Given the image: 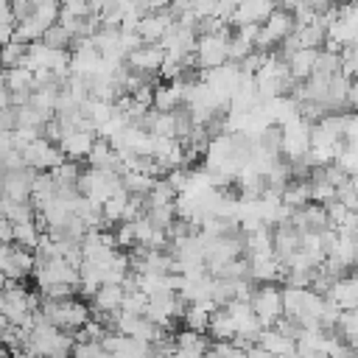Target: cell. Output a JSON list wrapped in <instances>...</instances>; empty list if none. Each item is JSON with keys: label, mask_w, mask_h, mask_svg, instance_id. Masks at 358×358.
Here are the masks:
<instances>
[{"label": "cell", "mask_w": 358, "mask_h": 358, "mask_svg": "<svg viewBox=\"0 0 358 358\" xmlns=\"http://www.w3.org/2000/svg\"><path fill=\"white\" fill-rule=\"evenodd\" d=\"M145 305H148V294H143V291H126L120 299V310L131 313V316H143Z\"/></svg>", "instance_id": "obj_28"}, {"label": "cell", "mask_w": 358, "mask_h": 358, "mask_svg": "<svg viewBox=\"0 0 358 358\" xmlns=\"http://www.w3.org/2000/svg\"><path fill=\"white\" fill-rule=\"evenodd\" d=\"M185 98V84L179 78L173 81H157L154 84V101H151V109L154 112H173Z\"/></svg>", "instance_id": "obj_11"}, {"label": "cell", "mask_w": 358, "mask_h": 358, "mask_svg": "<svg viewBox=\"0 0 358 358\" xmlns=\"http://www.w3.org/2000/svg\"><path fill=\"white\" fill-rule=\"evenodd\" d=\"M0 358H11V352H8V347H3V344H0Z\"/></svg>", "instance_id": "obj_35"}, {"label": "cell", "mask_w": 358, "mask_h": 358, "mask_svg": "<svg viewBox=\"0 0 358 358\" xmlns=\"http://www.w3.org/2000/svg\"><path fill=\"white\" fill-rule=\"evenodd\" d=\"M324 299H330L338 310H355V305H358V282H355V277H352V274L338 277V280L327 288Z\"/></svg>", "instance_id": "obj_10"}, {"label": "cell", "mask_w": 358, "mask_h": 358, "mask_svg": "<svg viewBox=\"0 0 358 358\" xmlns=\"http://www.w3.org/2000/svg\"><path fill=\"white\" fill-rule=\"evenodd\" d=\"M333 162H336L347 176H355V171H358V148H355V145H347V143H338Z\"/></svg>", "instance_id": "obj_25"}, {"label": "cell", "mask_w": 358, "mask_h": 358, "mask_svg": "<svg viewBox=\"0 0 358 358\" xmlns=\"http://www.w3.org/2000/svg\"><path fill=\"white\" fill-rule=\"evenodd\" d=\"M20 154H22V165H28L34 171H53L59 162H64L62 148L56 143L45 140V137H36V140L25 143L20 148Z\"/></svg>", "instance_id": "obj_3"}, {"label": "cell", "mask_w": 358, "mask_h": 358, "mask_svg": "<svg viewBox=\"0 0 358 358\" xmlns=\"http://www.w3.org/2000/svg\"><path fill=\"white\" fill-rule=\"evenodd\" d=\"M90 168H103V171H117V151L103 140V137H95L90 154L84 157Z\"/></svg>", "instance_id": "obj_14"}, {"label": "cell", "mask_w": 358, "mask_h": 358, "mask_svg": "<svg viewBox=\"0 0 358 358\" xmlns=\"http://www.w3.org/2000/svg\"><path fill=\"white\" fill-rule=\"evenodd\" d=\"M112 238H115V246H123V249H129V246L134 243V232H131V224H129V221H117V227H115Z\"/></svg>", "instance_id": "obj_30"}, {"label": "cell", "mask_w": 358, "mask_h": 358, "mask_svg": "<svg viewBox=\"0 0 358 358\" xmlns=\"http://www.w3.org/2000/svg\"><path fill=\"white\" fill-rule=\"evenodd\" d=\"M255 344H257V347H263L266 352H274V355H282V358H291V355L296 352L294 338H288V336L277 333L274 327H260V333H257V341H255Z\"/></svg>", "instance_id": "obj_12"}, {"label": "cell", "mask_w": 358, "mask_h": 358, "mask_svg": "<svg viewBox=\"0 0 358 358\" xmlns=\"http://www.w3.org/2000/svg\"><path fill=\"white\" fill-rule=\"evenodd\" d=\"M291 34H294V39H296V48H313V50H319V48L324 45V25H322V22L296 25Z\"/></svg>", "instance_id": "obj_17"}, {"label": "cell", "mask_w": 358, "mask_h": 358, "mask_svg": "<svg viewBox=\"0 0 358 358\" xmlns=\"http://www.w3.org/2000/svg\"><path fill=\"white\" fill-rule=\"evenodd\" d=\"M145 199H148V201H154V204H173L176 190L165 182V176H157V179H154V185H151V190L145 193Z\"/></svg>", "instance_id": "obj_26"}, {"label": "cell", "mask_w": 358, "mask_h": 358, "mask_svg": "<svg viewBox=\"0 0 358 358\" xmlns=\"http://www.w3.org/2000/svg\"><path fill=\"white\" fill-rule=\"evenodd\" d=\"M25 48H28V42H20V39H8V42H3L0 45V70H8V67H17L20 62H22V56H25Z\"/></svg>", "instance_id": "obj_21"}, {"label": "cell", "mask_w": 358, "mask_h": 358, "mask_svg": "<svg viewBox=\"0 0 358 358\" xmlns=\"http://www.w3.org/2000/svg\"><path fill=\"white\" fill-rule=\"evenodd\" d=\"M36 171L22 165V168H14V171H3V187H0V196L11 199V201H28L31 199V182H34Z\"/></svg>", "instance_id": "obj_6"}, {"label": "cell", "mask_w": 358, "mask_h": 358, "mask_svg": "<svg viewBox=\"0 0 358 358\" xmlns=\"http://www.w3.org/2000/svg\"><path fill=\"white\" fill-rule=\"evenodd\" d=\"M249 308L260 322V327H271L282 316V299H280L277 282H257L249 296Z\"/></svg>", "instance_id": "obj_2"}, {"label": "cell", "mask_w": 358, "mask_h": 358, "mask_svg": "<svg viewBox=\"0 0 358 358\" xmlns=\"http://www.w3.org/2000/svg\"><path fill=\"white\" fill-rule=\"evenodd\" d=\"M151 185H154V176H148V173H143V171H126V173H120V187H123L126 193L145 196V193L151 190Z\"/></svg>", "instance_id": "obj_19"}, {"label": "cell", "mask_w": 358, "mask_h": 358, "mask_svg": "<svg viewBox=\"0 0 358 358\" xmlns=\"http://www.w3.org/2000/svg\"><path fill=\"white\" fill-rule=\"evenodd\" d=\"M123 299V288L112 285V282H101L92 294H90V310H117Z\"/></svg>", "instance_id": "obj_13"}, {"label": "cell", "mask_w": 358, "mask_h": 358, "mask_svg": "<svg viewBox=\"0 0 358 358\" xmlns=\"http://www.w3.org/2000/svg\"><path fill=\"white\" fill-rule=\"evenodd\" d=\"M0 76H3V87L8 90V92H34V76H31V70H25V67H8V70H0Z\"/></svg>", "instance_id": "obj_16"}, {"label": "cell", "mask_w": 358, "mask_h": 358, "mask_svg": "<svg viewBox=\"0 0 358 358\" xmlns=\"http://www.w3.org/2000/svg\"><path fill=\"white\" fill-rule=\"evenodd\" d=\"M344 3H355V0H344Z\"/></svg>", "instance_id": "obj_38"}, {"label": "cell", "mask_w": 358, "mask_h": 358, "mask_svg": "<svg viewBox=\"0 0 358 358\" xmlns=\"http://www.w3.org/2000/svg\"><path fill=\"white\" fill-rule=\"evenodd\" d=\"M338 53H333V50H324V48H319L316 50V62H313V73H319V76H333V73H338Z\"/></svg>", "instance_id": "obj_27"}, {"label": "cell", "mask_w": 358, "mask_h": 358, "mask_svg": "<svg viewBox=\"0 0 358 358\" xmlns=\"http://www.w3.org/2000/svg\"><path fill=\"white\" fill-rule=\"evenodd\" d=\"M249 260V280L255 282H282L285 266L274 255H243Z\"/></svg>", "instance_id": "obj_7"}, {"label": "cell", "mask_w": 358, "mask_h": 358, "mask_svg": "<svg viewBox=\"0 0 358 358\" xmlns=\"http://www.w3.org/2000/svg\"><path fill=\"white\" fill-rule=\"evenodd\" d=\"M165 59V50L159 48V42H143L137 45L134 50L126 53V67L140 73V76H151V78H159V64Z\"/></svg>", "instance_id": "obj_4"}, {"label": "cell", "mask_w": 358, "mask_h": 358, "mask_svg": "<svg viewBox=\"0 0 358 358\" xmlns=\"http://www.w3.org/2000/svg\"><path fill=\"white\" fill-rule=\"evenodd\" d=\"M6 282H8V277H6V274H3V271H0V291H3V288H6Z\"/></svg>", "instance_id": "obj_36"}, {"label": "cell", "mask_w": 358, "mask_h": 358, "mask_svg": "<svg viewBox=\"0 0 358 358\" xmlns=\"http://www.w3.org/2000/svg\"><path fill=\"white\" fill-rule=\"evenodd\" d=\"M95 137H98V134H95L92 129H64V134H62V140H59L56 145L62 148V154H64L67 159H84V157L90 154Z\"/></svg>", "instance_id": "obj_8"}, {"label": "cell", "mask_w": 358, "mask_h": 358, "mask_svg": "<svg viewBox=\"0 0 358 358\" xmlns=\"http://www.w3.org/2000/svg\"><path fill=\"white\" fill-rule=\"evenodd\" d=\"M173 344L176 347H182V350H196V352H207V347H210V338H207V333H196V330H179V333H173Z\"/></svg>", "instance_id": "obj_23"}, {"label": "cell", "mask_w": 358, "mask_h": 358, "mask_svg": "<svg viewBox=\"0 0 358 358\" xmlns=\"http://www.w3.org/2000/svg\"><path fill=\"white\" fill-rule=\"evenodd\" d=\"M22 358H45V355H36V352H22Z\"/></svg>", "instance_id": "obj_37"}, {"label": "cell", "mask_w": 358, "mask_h": 358, "mask_svg": "<svg viewBox=\"0 0 358 358\" xmlns=\"http://www.w3.org/2000/svg\"><path fill=\"white\" fill-rule=\"evenodd\" d=\"M145 218L154 224V227H159V229H168V224L176 218V210H173V204H154V201H148L145 199Z\"/></svg>", "instance_id": "obj_22"}, {"label": "cell", "mask_w": 358, "mask_h": 358, "mask_svg": "<svg viewBox=\"0 0 358 358\" xmlns=\"http://www.w3.org/2000/svg\"><path fill=\"white\" fill-rule=\"evenodd\" d=\"M313 62H316V50H313V48H296V50L285 59V64H288V76H291L294 81L308 78V76L313 73Z\"/></svg>", "instance_id": "obj_15"}, {"label": "cell", "mask_w": 358, "mask_h": 358, "mask_svg": "<svg viewBox=\"0 0 358 358\" xmlns=\"http://www.w3.org/2000/svg\"><path fill=\"white\" fill-rule=\"evenodd\" d=\"M355 101H358V84L350 81V87H347V109H350V112L355 109Z\"/></svg>", "instance_id": "obj_32"}, {"label": "cell", "mask_w": 358, "mask_h": 358, "mask_svg": "<svg viewBox=\"0 0 358 358\" xmlns=\"http://www.w3.org/2000/svg\"><path fill=\"white\" fill-rule=\"evenodd\" d=\"M159 48L165 53H173V56H190L193 48H196V31L193 28H182V25H171L162 39H159Z\"/></svg>", "instance_id": "obj_9"}, {"label": "cell", "mask_w": 358, "mask_h": 358, "mask_svg": "<svg viewBox=\"0 0 358 358\" xmlns=\"http://www.w3.org/2000/svg\"><path fill=\"white\" fill-rule=\"evenodd\" d=\"M39 42H42V45H48V48H56V50H70L73 36H70L59 22H53V25H48V28L42 31Z\"/></svg>", "instance_id": "obj_24"}, {"label": "cell", "mask_w": 358, "mask_h": 358, "mask_svg": "<svg viewBox=\"0 0 358 358\" xmlns=\"http://www.w3.org/2000/svg\"><path fill=\"white\" fill-rule=\"evenodd\" d=\"M171 358H204V352H196V350H182V347H176Z\"/></svg>", "instance_id": "obj_34"}, {"label": "cell", "mask_w": 358, "mask_h": 358, "mask_svg": "<svg viewBox=\"0 0 358 358\" xmlns=\"http://www.w3.org/2000/svg\"><path fill=\"white\" fill-rule=\"evenodd\" d=\"M0 243H11V221L0 218Z\"/></svg>", "instance_id": "obj_33"}, {"label": "cell", "mask_w": 358, "mask_h": 358, "mask_svg": "<svg viewBox=\"0 0 358 358\" xmlns=\"http://www.w3.org/2000/svg\"><path fill=\"white\" fill-rule=\"evenodd\" d=\"M17 129V106H0V131Z\"/></svg>", "instance_id": "obj_31"}, {"label": "cell", "mask_w": 358, "mask_h": 358, "mask_svg": "<svg viewBox=\"0 0 358 358\" xmlns=\"http://www.w3.org/2000/svg\"><path fill=\"white\" fill-rule=\"evenodd\" d=\"M39 224L36 221H25V224H11V243L22 246V249H34L36 238H39Z\"/></svg>", "instance_id": "obj_20"}, {"label": "cell", "mask_w": 358, "mask_h": 358, "mask_svg": "<svg viewBox=\"0 0 358 358\" xmlns=\"http://www.w3.org/2000/svg\"><path fill=\"white\" fill-rule=\"evenodd\" d=\"M232 28L227 25L218 34H201L196 36V48H193V62L199 70H213L218 64L227 62V42H229Z\"/></svg>", "instance_id": "obj_1"}, {"label": "cell", "mask_w": 358, "mask_h": 358, "mask_svg": "<svg viewBox=\"0 0 358 358\" xmlns=\"http://www.w3.org/2000/svg\"><path fill=\"white\" fill-rule=\"evenodd\" d=\"M336 201H341L347 210H355L358 207V196H355V176H347L341 185H336Z\"/></svg>", "instance_id": "obj_29"}, {"label": "cell", "mask_w": 358, "mask_h": 358, "mask_svg": "<svg viewBox=\"0 0 358 358\" xmlns=\"http://www.w3.org/2000/svg\"><path fill=\"white\" fill-rule=\"evenodd\" d=\"M333 333L344 341V344H358V313L355 310H341L336 324H333Z\"/></svg>", "instance_id": "obj_18"}, {"label": "cell", "mask_w": 358, "mask_h": 358, "mask_svg": "<svg viewBox=\"0 0 358 358\" xmlns=\"http://www.w3.org/2000/svg\"><path fill=\"white\" fill-rule=\"evenodd\" d=\"M176 22V14L171 11V6L168 8H159V11H148V14H143L140 20H137V36L143 39V42H159L162 39V34L171 28Z\"/></svg>", "instance_id": "obj_5"}]
</instances>
